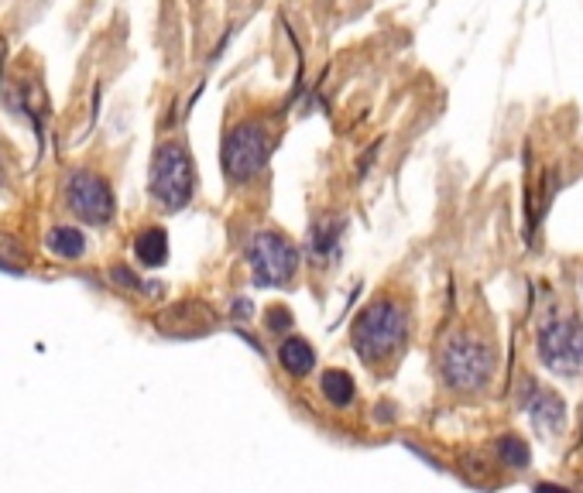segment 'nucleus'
I'll return each instance as SVG.
<instances>
[{
	"label": "nucleus",
	"instance_id": "nucleus-1",
	"mask_svg": "<svg viewBox=\"0 0 583 493\" xmlns=\"http://www.w3.org/2000/svg\"><path fill=\"white\" fill-rule=\"evenodd\" d=\"M409 339V309L395 298H374L354 319V350L367 367H388Z\"/></svg>",
	"mask_w": 583,
	"mask_h": 493
},
{
	"label": "nucleus",
	"instance_id": "nucleus-3",
	"mask_svg": "<svg viewBox=\"0 0 583 493\" xmlns=\"http://www.w3.org/2000/svg\"><path fill=\"white\" fill-rule=\"evenodd\" d=\"M439 370H443V381L457 391H484L494 377V350L481 336L457 333L446 339L439 353Z\"/></svg>",
	"mask_w": 583,
	"mask_h": 493
},
{
	"label": "nucleus",
	"instance_id": "nucleus-8",
	"mask_svg": "<svg viewBox=\"0 0 583 493\" xmlns=\"http://www.w3.org/2000/svg\"><path fill=\"white\" fill-rule=\"evenodd\" d=\"M525 411L532 415V425L539 428L542 435H559L566 425V404L556 391L549 387L532 384L529 387V401H525Z\"/></svg>",
	"mask_w": 583,
	"mask_h": 493
},
{
	"label": "nucleus",
	"instance_id": "nucleus-11",
	"mask_svg": "<svg viewBox=\"0 0 583 493\" xmlns=\"http://www.w3.org/2000/svg\"><path fill=\"white\" fill-rule=\"evenodd\" d=\"M45 247H49L55 257H62V261H79L90 244H86L83 230H76V226H52L49 237H45Z\"/></svg>",
	"mask_w": 583,
	"mask_h": 493
},
{
	"label": "nucleus",
	"instance_id": "nucleus-9",
	"mask_svg": "<svg viewBox=\"0 0 583 493\" xmlns=\"http://www.w3.org/2000/svg\"><path fill=\"white\" fill-rule=\"evenodd\" d=\"M134 254H138V261L145 264V268H162V264L169 261V233H165L162 226L141 230L138 240H134Z\"/></svg>",
	"mask_w": 583,
	"mask_h": 493
},
{
	"label": "nucleus",
	"instance_id": "nucleus-15",
	"mask_svg": "<svg viewBox=\"0 0 583 493\" xmlns=\"http://www.w3.org/2000/svg\"><path fill=\"white\" fill-rule=\"evenodd\" d=\"M535 493H570V490L556 487V483H539V487H535Z\"/></svg>",
	"mask_w": 583,
	"mask_h": 493
},
{
	"label": "nucleus",
	"instance_id": "nucleus-4",
	"mask_svg": "<svg viewBox=\"0 0 583 493\" xmlns=\"http://www.w3.org/2000/svg\"><path fill=\"white\" fill-rule=\"evenodd\" d=\"M268 155H271L268 127L261 120H237L227 131V137H223L220 168L227 175V182L241 185V182H251L268 165Z\"/></svg>",
	"mask_w": 583,
	"mask_h": 493
},
{
	"label": "nucleus",
	"instance_id": "nucleus-7",
	"mask_svg": "<svg viewBox=\"0 0 583 493\" xmlns=\"http://www.w3.org/2000/svg\"><path fill=\"white\" fill-rule=\"evenodd\" d=\"M66 206L73 209L83 223H93V226H107L114 220V192L103 175L90 172V168H76V172L66 175Z\"/></svg>",
	"mask_w": 583,
	"mask_h": 493
},
{
	"label": "nucleus",
	"instance_id": "nucleus-14",
	"mask_svg": "<svg viewBox=\"0 0 583 493\" xmlns=\"http://www.w3.org/2000/svg\"><path fill=\"white\" fill-rule=\"evenodd\" d=\"M268 326H271V333H275V326H292L289 309H271L268 312Z\"/></svg>",
	"mask_w": 583,
	"mask_h": 493
},
{
	"label": "nucleus",
	"instance_id": "nucleus-12",
	"mask_svg": "<svg viewBox=\"0 0 583 493\" xmlns=\"http://www.w3.org/2000/svg\"><path fill=\"white\" fill-rule=\"evenodd\" d=\"M323 394H326V401H330L333 408H347V404L354 401V394H357L354 377H350L347 370H326L323 374Z\"/></svg>",
	"mask_w": 583,
	"mask_h": 493
},
{
	"label": "nucleus",
	"instance_id": "nucleus-5",
	"mask_svg": "<svg viewBox=\"0 0 583 493\" xmlns=\"http://www.w3.org/2000/svg\"><path fill=\"white\" fill-rule=\"evenodd\" d=\"M535 350L553 374L577 377L583 370V322L570 312L546 315L535 329Z\"/></svg>",
	"mask_w": 583,
	"mask_h": 493
},
{
	"label": "nucleus",
	"instance_id": "nucleus-2",
	"mask_svg": "<svg viewBox=\"0 0 583 493\" xmlns=\"http://www.w3.org/2000/svg\"><path fill=\"white\" fill-rule=\"evenodd\" d=\"M196 192V168L186 141L165 137L151 158V199L165 209H182Z\"/></svg>",
	"mask_w": 583,
	"mask_h": 493
},
{
	"label": "nucleus",
	"instance_id": "nucleus-6",
	"mask_svg": "<svg viewBox=\"0 0 583 493\" xmlns=\"http://www.w3.org/2000/svg\"><path fill=\"white\" fill-rule=\"evenodd\" d=\"M247 261H251V271L258 285H285V281H292V274L299 271V247H295L285 233L261 230L251 237Z\"/></svg>",
	"mask_w": 583,
	"mask_h": 493
},
{
	"label": "nucleus",
	"instance_id": "nucleus-13",
	"mask_svg": "<svg viewBox=\"0 0 583 493\" xmlns=\"http://www.w3.org/2000/svg\"><path fill=\"white\" fill-rule=\"evenodd\" d=\"M498 456H501V463L515 466V470H529V463H532V452L525 446V439H518V435L498 439Z\"/></svg>",
	"mask_w": 583,
	"mask_h": 493
},
{
	"label": "nucleus",
	"instance_id": "nucleus-10",
	"mask_svg": "<svg viewBox=\"0 0 583 493\" xmlns=\"http://www.w3.org/2000/svg\"><path fill=\"white\" fill-rule=\"evenodd\" d=\"M278 363H282L292 377H306L316 363V353L302 336H289L282 346H278Z\"/></svg>",
	"mask_w": 583,
	"mask_h": 493
}]
</instances>
